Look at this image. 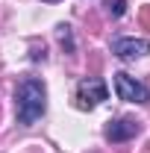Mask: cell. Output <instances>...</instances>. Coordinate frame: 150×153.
Wrapping results in <instances>:
<instances>
[{"instance_id":"6da1fadb","label":"cell","mask_w":150,"mask_h":153,"mask_svg":"<svg viewBox=\"0 0 150 153\" xmlns=\"http://www.w3.org/2000/svg\"><path fill=\"white\" fill-rule=\"evenodd\" d=\"M15 112H18V121L24 127H33L47 112V88H44L41 79L27 76V79L18 82V88H15Z\"/></svg>"},{"instance_id":"7a4b0ae2","label":"cell","mask_w":150,"mask_h":153,"mask_svg":"<svg viewBox=\"0 0 150 153\" xmlns=\"http://www.w3.org/2000/svg\"><path fill=\"white\" fill-rule=\"evenodd\" d=\"M115 76V94L121 97V100H127V103H147L150 100V91L144 82H138L135 76H130L127 71H118Z\"/></svg>"},{"instance_id":"3957f363","label":"cell","mask_w":150,"mask_h":153,"mask_svg":"<svg viewBox=\"0 0 150 153\" xmlns=\"http://www.w3.org/2000/svg\"><path fill=\"white\" fill-rule=\"evenodd\" d=\"M106 97H109V88H106V82H103L100 76H88V79H82V82L76 85L79 109H94V106H100Z\"/></svg>"},{"instance_id":"277c9868","label":"cell","mask_w":150,"mask_h":153,"mask_svg":"<svg viewBox=\"0 0 150 153\" xmlns=\"http://www.w3.org/2000/svg\"><path fill=\"white\" fill-rule=\"evenodd\" d=\"M138 133H141V124H138L135 118H115V121L106 124V130H103L106 141H112V144L130 141L132 135H138Z\"/></svg>"},{"instance_id":"5b68a950","label":"cell","mask_w":150,"mask_h":153,"mask_svg":"<svg viewBox=\"0 0 150 153\" xmlns=\"http://www.w3.org/2000/svg\"><path fill=\"white\" fill-rule=\"evenodd\" d=\"M112 53L118 59H138L150 53V41L147 38H135V36H124L112 41Z\"/></svg>"},{"instance_id":"8992f818","label":"cell","mask_w":150,"mask_h":153,"mask_svg":"<svg viewBox=\"0 0 150 153\" xmlns=\"http://www.w3.org/2000/svg\"><path fill=\"white\" fill-rule=\"evenodd\" d=\"M56 38H59V44L65 47V53H74V36H71L68 24H59L56 27Z\"/></svg>"},{"instance_id":"52a82bcc","label":"cell","mask_w":150,"mask_h":153,"mask_svg":"<svg viewBox=\"0 0 150 153\" xmlns=\"http://www.w3.org/2000/svg\"><path fill=\"white\" fill-rule=\"evenodd\" d=\"M103 6H106V12H109L112 18H121V15L127 12V0H106Z\"/></svg>"},{"instance_id":"ba28073f","label":"cell","mask_w":150,"mask_h":153,"mask_svg":"<svg viewBox=\"0 0 150 153\" xmlns=\"http://www.w3.org/2000/svg\"><path fill=\"white\" fill-rule=\"evenodd\" d=\"M141 27H144V30H150V6H144V9H141Z\"/></svg>"},{"instance_id":"9c48e42d","label":"cell","mask_w":150,"mask_h":153,"mask_svg":"<svg viewBox=\"0 0 150 153\" xmlns=\"http://www.w3.org/2000/svg\"><path fill=\"white\" fill-rule=\"evenodd\" d=\"M47 3H56V0H47Z\"/></svg>"}]
</instances>
